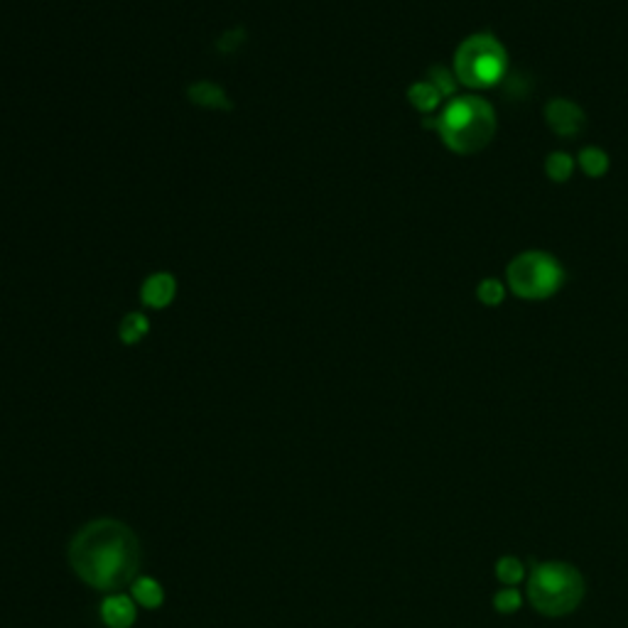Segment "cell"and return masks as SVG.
<instances>
[{"label":"cell","mask_w":628,"mask_h":628,"mask_svg":"<svg viewBox=\"0 0 628 628\" xmlns=\"http://www.w3.org/2000/svg\"><path fill=\"white\" fill-rule=\"evenodd\" d=\"M69 565L81 582L99 592H116L138 579L140 543L128 525L101 518L69 543Z\"/></svg>","instance_id":"cell-1"},{"label":"cell","mask_w":628,"mask_h":628,"mask_svg":"<svg viewBox=\"0 0 628 628\" xmlns=\"http://www.w3.org/2000/svg\"><path fill=\"white\" fill-rule=\"evenodd\" d=\"M437 131L452 153H481L496 133V113L489 101L479 96H459L442 111Z\"/></svg>","instance_id":"cell-2"},{"label":"cell","mask_w":628,"mask_h":628,"mask_svg":"<svg viewBox=\"0 0 628 628\" xmlns=\"http://www.w3.org/2000/svg\"><path fill=\"white\" fill-rule=\"evenodd\" d=\"M508 54L494 35H471L454 54V74L469 89H491L503 79Z\"/></svg>","instance_id":"cell-3"},{"label":"cell","mask_w":628,"mask_h":628,"mask_svg":"<svg viewBox=\"0 0 628 628\" xmlns=\"http://www.w3.org/2000/svg\"><path fill=\"white\" fill-rule=\"evenodd\" d=\"M584 582L575 567L562 562L538 565L530 572L528 597L538 611L550 616H560L572 611L582 602Z\"/></svg>","instance_id":"cell-4"},{"label":"cell","mask_w":628,"mask_h":628,"mask_svg":"<svg viewBox=\"0 0 628 628\" xmlns=\"http://www.w3.org/2000/svg\"><path fill=\"white\" fill-rule=\"evenodd\" d=\"M506 280L511 292L523 300H548L565 283V270L550 253L525 251L508 265Z\"/></svg>","instance_id":"cell-5"},{"label":"cell","mask_w":628,"mask_h":628,"mask_svg":"<svg viewBox=\"0 0 628 628\" xmlns=\"http://www.w3.org/2000/svg\"><path fill=\"white\" fill-rule=\"evenodd\" d=\"M545 116H548V123L557 135H575L584 121L582 111L565 99L550 101Z\"/></svg>","instance_id":"cell-6"},{"label":"cell","mask_w":628,"mask_h":628,"mask_svg":"<svg viewBox=\"0 0 628 628\" xmlns=\"http://www.w3.org/2000/svg\"><path fill=\"white\" fill-rule=\"evenodd\" d=\"M135 616H138V609H135L133 597H126V594H113L101 604V619L108 628H131Z\"/></svg>","instance_id":"cell-7"},{"label":"cell","mask_w":628,"mask_h":628,"mask_svg":"<svg viewBox=\"0 0 628 628\" xmlns=\"http://www.w3.org/2000/svg\"><path fill=\"white\" fill-rule=\"evenodd\" d=\"M131 594L133 602L145 606V609H157L162 602H165V592H162L160 584L150 577H138L131 584Z\"/></svg>","instance_id":"cell-8"},{"label":"cell","mask_w":628,"mask_h":628,"mask_svg":"<svg viewBox=\"0 0 628 628\" xmlns=\"http://www.w3.org/2000/svg\"><path fill=\"white\" fill-rule=\"evenodd\" d=\"M172 290H175L172 278H167V275H155V278L145 285V300L153 307H162L170 302Z\"/></svg>","instance_id":"cell-9"},{"label":"cell","mask_w":628,"mask_h":628,"mask_svg":"<svg viewBox=\"0 0 628 628\" xmlns=\"http://www.w3.org/2000/svg\"><path fill=\"white\" fill-rule=\"evenodd\" d=\"M579 167H582L589 177H599L609 170V157H606L604 150L587 148L579 155Z\"/></svg>","instance_id":"cell-10"},{"label":"cell","mask_w":628,"mask_h":628,"mask_svg":"<svg viewBox=\"0 0 628 628\" xmlns=\"http://www.w3.org/2000/svg\"><path fill=\"white\" fill-rule=\"evenodd\" d=\"M440 96H442V91L437 89L432 81L413 86V91H410V99H413V104L418 106L420 111H432V108L440 104Z\"/></svg>","instance_id":"cell-11"},{"label":"cell","mask_w":628,"mask_h":628,"mask_svg":"<svg viewBox=\"0 0 628 628\" xmlns=\"http://www.w3.org/2000/svg\"><path fill=\"white\" fill-rule=\"evenodd\" d=\"M545 170H548V177H552L555 182H565L572 177L575 160L567 153H552L548 157V162H545Z\"/></svg>","instance_id":"cell-12"},{"label":"cell","mask_w":628,"mask_h":628,"mask_svg":"<svg viewBox=\"0 0 628 628\" xmlns=\"http://www.w3.org/2000/svg\"><path fill=\"white\" fill-rule=\"evenodd\" d=\"M496 570H498V579H501L503 584H516L518 579H523V567L516 557H506V560H501Z\"/></svg>","instance_id":"cell-13"},{"label":"cell","mask_w":628,"mask_h":628,"mask_svg":"<svg viewBox=\"0 0 628 628\" xmlns=\"http://www.w3.org/2000/svg\"><path fill=\"white\" fill-rule=\"evenodd\" d=\"M503 295H506V290H503V285L498 283V280H484V283L479 285V300L484 302V305L496 307L498 302L503 300Z\"/></svg>","instance_id":"cell-14"},{"label":"cell","mask_w":628,"mask_h":628,"mask_svg":"<svg viewBox=\"0 0 628 628\" xmlns=\"http://www.w3.org/2000/svg\"><path fill=\"white\" fill-rule=\"evenodd\" d=\"M145 332H148V324H145V319L138 317V314L128 317L126 324H123V339H128V341H135L138 337H143Z\"/></svg>","instance_id":"cell-15"},{"label":"cell","mask_w":628,"mask_h":628,"mask_svg":"<svg viewBox=\"0 0 628 628\" xmlns=\"http://www.w3.org/2000/svg\"><path fill=\"white\" fill-rule=\"evenodd\" d=\"M496 606L501 611H516L518 606H521V599H518L516 589H506V592H501L496 597Z\"/></svg>","instance_id":"cell-16"}]
</instances>
